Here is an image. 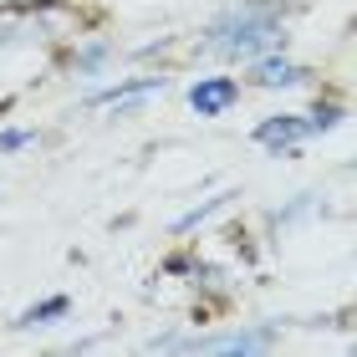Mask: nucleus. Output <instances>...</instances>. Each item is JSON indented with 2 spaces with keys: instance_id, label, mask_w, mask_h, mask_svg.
<instances>
[{
  "instance_id": "6e6552de",
  "label": "nucleus",
  "mask_w": 357,
  "mask_h": 357,
  "mask_svg": "<svg viewBox=\"0 0 357 357\" xmlns=\"http://www.w3.org/2000/svg\"><path fill=\"white\" fill-rule=\"evenodd\" d=\"M245 92H261V97H296V92H312L317 87V67L301 61L291 46H275L266 56H250L245 67H235Z\"/></svg>"
},
{
  "instance_id": "423d86ee",
  "label": "nucleus",
  "mask_w": 357,
  "mask_h": 357,
  "mask_svg": "<svg viewBox=\"0 0 357 357\" xmlns=\"http://www.w3.org/2000/svg\"><path fill=\"white\" fill-rule=\"evenodd\" d=\"M46 67H52L61 82L87 87L97 77L123 67V41L112 36V31H102V26H82V31H72L56 52H46Z\"/></svg>"
},
{
  "instance_id": "f03ea898",
  "label": "nucleus",
  "mask_w": 357,
  "mask_h": 357,
  "mask_svg": "<svg viewBox=\"0 0 357 357\" xmlns=\"http://www.w3.org/2000/svg\"><path fill=\"white\" fill-rule=\"evenodd\" d=\"M87 26L77 0H10L0 6V67L15 56H46Z\"/></svg>"
},
{
  "instance_id": "4468645a",
  "label": "nucleus",
  "mask_w": 357,
  "mask_h": 357,
  "mask_svg": "<svg viewBox=\"0 0 357 357\" xmlns=\"http://www.w3.org/2000/svg\"><path fill=\"white\" fill-rule=\"evenodd\" d=\"M0 194H6V174H0Z\"/></svg>"
},
{
  "instance_id": "9b49d317",
  "label": "nucleus",
  "mask_w": 357,
  "mask_h": 357,
  "mask_svg": "<svg viewBox=\"0 0 357 357\" xmlns=\"http://www.w3.org/2000/svg\"><path fill=\"white\" fill-rule=\"evenodd\" d=\"M321 215H327V194L321 189H301V194H286L275 209H266L261 230H266V240H281L291 230H301V225H317Z\"/></svg>"
},
{
  "instance_id": "7ed1b4c3",
  "label": "nucleus",
  "mask_w": 357,
  "mask_h": 357,
  "mask_svg": "<svg viewBox=\"0 0 357 357\" xmlns=\"http://www.w3.org/2000/svg\"><path fill=\"white\" fill-rule=\"evenodd\" d=\"M281 321H194V332L149 337V352H199V357H266L281 347Z\"/></svg>"
},
{
  "instance_id": "ddd939ff",
  "label": "nucleus",
  "mask_w": 357,
  "mask_h": 357,
  "mask_svg": "<svg viewBox=\"0 0 357 357\" xmlns=\"http://www.w3.org/2000/svg\"><path fill=\"white\" fill-rule=\"evenodd\" d=\"M41 143H46V128L0 118V158H26V153H36Z\"/></svg>"
},
{
  "instance_id": "f257e3e1",
  "label": "nucleus",
  "mask_w": 357,
  "mask_h": 357,
  "mask_svg": "<svg viewBox=\"0 0 357 357\" xmlns=\"http://www.w3.org/2000/svg\"><path fill=\"white\" fill-rule=\"evenodd\" d=\"M312 0H225L199 21V31L184 41L189 56L215 67H245L250 56H266L275 46H291L301 10Z\"/></svg>"
},
{
  "instance_id": "0eeeda50",
  "label": "nucleus",
  "mask_w": 357,
  "mask_h": 357,
  "mask_svg": "<svg viewBox=\"0 0 357 357\" xmlns=\"http://www.w3.org/2000/svg\"><path fill=\"white\" fill-rule=\"evenodd\" d=\"M178 97H184L189 118H199V123H225V118H235V112L245 107L250 92H245V82H240L235 67H215V61H204L199 72L184 77Z\"/></svg>"
},
{
  "instance_id": "f8f14e48",
  "label": "nucleus",
  "mask_w": 357,
  "mask_h": 357,
  "mask_svg": "<svg viewBox=\"0 0 357 357\" xmlns=\"http://www.w3.org/2000/svg\"><path fill=\"white\" fill-rule=\"evenodd\" d=\"M235 199H240V189H215V194H204V199H194L189 209H178V215L169 220V235H174V240L204 235L209 225H220V220L235 209Z\"/></svg>"
},
{
  "instance_id": "39448f33",
  "label": "nucleus",
  "mask_w": 357,
  "mask_h": 357,
  "mask_svg": "<svg viewBox=\"0 0 357 357\" xmlns=\"http://www.w3.org/2000/svg\"><path fill=\"white\" fill-rule=\"evenodd\" d=\"M164 275L178 281L199 306V321L215 317V312H230L235 296H240V266L220 261V255L199 250V240H178V250L164 255Z\"/></svg>"
},
{
  "instance_id": "1a4fd4ad",
  "label": "nucleus",
  "mask_w": 357,
  "mask_h": 357,
  "mask_svg": "<svg viewBox=\"0 0 357 357\" xmlns=\"http://www.w3.org/2000/svg\"><path fill=\"white\" fill-rule=\"evenodd\" d=\"M312 143H321L317 138V128H312V112H306V102L301 107H275V112H266V118H255L250 123V149L255 153H266V158H301Z\"/></svg>"
},
{
  "instance_id": "9d476101",
  "label": "nucleus",
  "mask_w": 357,
  "mask_h": 357,
  "mask_svg": "<svg viewBox=\"0 0 357 357\" xmlns=\"http://www.w3.org/2000/svg\"><path fill=\"white\" fill-rule=\"evenodd\" d=\"M77 321V296L72 291H41L36 301H26L21 312L10 317V332L15 337H41V332H56Z\"/></svg>"
},
{
  "instance_id": "20e7f679",
  "label": "nucleus",
  "mask_w": 357,
  "mask_h": 357,
  "mask_svg": "<svg viewBox=\"0 0 357 357\" xmlns=\"http://www.w3.org/2000/svg\"><path fill=\"white\" fill-rule=\"evenodd\" d=\"M169 92H174V67H133V61H123L118 72L77 87V107L92 112V118H138L153 102H164Z\"/></svg>"
}]
</instances>
